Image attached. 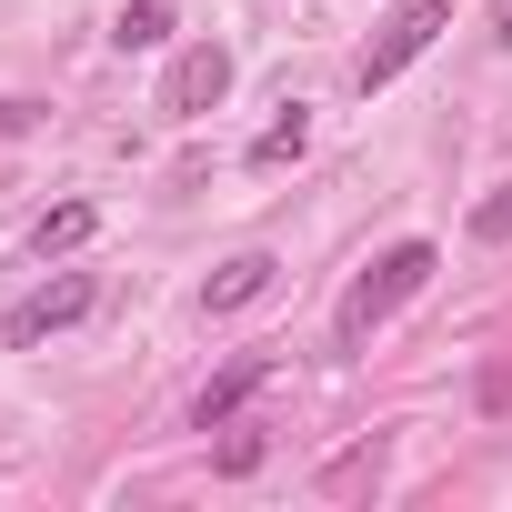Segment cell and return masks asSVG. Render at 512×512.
I'll use <instances>...</instances> for the list:
<instances>
[{"label":"cell","mask_w":512,"mask_h":512,"mask_svg":"<svg viewBox=\"0 0 512 512\" xmlns=\"http://www.w3.org/2000/svg\"><path fill=\"white\" fill-rule=\"evenodd\" d=\"M262 452H272V442H262V432H231V442H221V452H211V462H221V472H262Z\"/></svg>","instance_id":"cell-11"},{"label":"cell","mask_w":512,"mask_h":512,"mask_svg":"<svg viewBox=\"0 0 512 512\" xmlns=\"http://www.w3.org/2000/svg\"><path fill=\"white\" fill-rule=\"evenodd\" d=\"M492 41H502V51H512V0H492Z\"/></svg>","instance_id":"cell-13"},{"label":"cell","mask_w":512,"mask_h":512,"mask_svg":"<svg viewBox=\"0 0 512 512\" xmlns=\"http://www.w3.org/2000/svg\"><path fill=\"white\" fill-rule=\"evenodd\" d=\"M111 41H121V51H161V41H171V0H121V11H111Z\"/></svg>","instance_id":"cell-9"},{"label":"cell","mask_w":512,"mask_h":512,"mask_svg":"<svg viewBox=\"0 0 512 512\" xmlns=\"http://www.w3.org/2000/svg\"><path fill=\"white\" fill-rule=\"evenodd\" d=\"M221 101H231V51H221V41H191V51L171 61V81H161V111L201 121V111H221Z\"/></svg>","instance_id":"cell-4"},{"label":"cell","mask_w":512,"mask_h":512,"mask_svg":"<svg viewBox=\"0 0 512 512\" xmlns=\"http://www.w3.org/2000/svg\"><path fill=\"white\" fill-rule=\"evenodd\" d=\"M442 31H452V0H402V11H392V21H382V31L362 41V91L402 81V71H412V61H422V51L442 41Z\"/></svg>","instance_id":"cell-2"},{"label":"cell","mask_w":512,"mask_h":512,"mask_svg":"<svg viewBox=\"0 0 512 512\" xmlns=\"http://www.w3.org/2000/svg\"><path fill=\"white\" fill-rule=\"evenodd\" d=\"M272 282H282V262H272V251H231V262L201 282V312H211V322H221V312H251Z\"/></svg>","instance_id":"cell-6"},{"label":"cell","mask_w":512,"mask_h":512,"mask_svg":"<svg viewBox=\"0 0 512 512\" xmlns=\"http://www.w3.org/2000/svg\"><path fill=\"white\" fill-rule=\"evenodd\" d=\"M91 231H101V201H51V211L31 221V251H41V262H71Z\"/></svg>","instance_id":"cell-7"},{"label":"cell","mask_w":512,"mask_h":512,"mask_svg":"<svg viewBox=\"0 0 512 512\" xmlns=\"http://www.w3.org/2000/svg\"><path fill=\"white\" fill-rule=\"evenodd\" d=\"M472 241H512V181L492 201H472Z\"/></svg>","instance_id":"cell-10"},{"label":"cell","mask_w":512,"mask_h":512,"mask_svg":"<svg viewBox=\"0 0 512 512\" xmlns=\"http://www.w3.org/2000/svg\"><path fill=\"white\" fill-rule=\"evenodd\" d=\"M302 151H312V111H302V101H282V121L251 141V171H282V161H302Z\"/></svg>","instance_id":"cell-8"},{"label":"cell","mask_w":512,"mask_h":512,"mask_svg":"<svg viewBox=\"0 0 512 512\" xmlns=\"http://www.w3.org/2000/svg\"><path fill=\"white\" fill-rule=\"evenodd\" d=\"M432 272H442V251H432V241H392L382 262L342 292V322H332V332H342V352H362V342H372V332H382V322H392V312H402Z\"/></svg>","instance_id":"cell-1"},{"label":"cell","mask_w":512,"mask_h":512,"mask_svg":"<svg viewBox=\"0 0 512 512\" xmlns=\"http://www.w3.org/2000/svg\"><path fill=\"white\" fill-rule=\"evenodd\" d=\"M272 382V352H241V362H221L201 392H191V432H231V412L251 402V392H262Z\"/></svg>","instance_id":"cell-5"},{"label":"cell","mask_w":512,"mask_h":512,"mask_svg":"<svg viewBox=\"0 0 512 512\" xmlns=\"http://www.w3.org/2000/svg\"><path fill=\"white\" fill-rule=\"evenodd\" d=\"M91 302H101V292H91V272H51L41 292H21L11 312H0V342H11V352H41V342H51V332H71Z\"/></svg>","instance_id":"cell-3"},{"label":"cell","mask_w":512,"mask_h":512,"mask_svg":"<svg viewBox=\"0 0 512 512\" xmlns=\"http://www.w3.org/2000/svg\"><path fill=\"white\" fill-rule=\"evenodd\" d=\"M31 121H41V111H31V101H0V141H21V131H31Z\"/></svg>","instance_id":"cell-12"}]
</instances>
